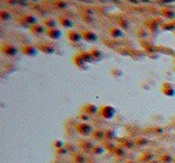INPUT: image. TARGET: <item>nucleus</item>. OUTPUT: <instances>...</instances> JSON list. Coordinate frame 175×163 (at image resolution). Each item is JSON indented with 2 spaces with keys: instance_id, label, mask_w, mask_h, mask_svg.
Instances as JSON below:
<instances>
[{
  "instance_id": "f257e3e1",
  "label": "nucleus",
  "mask_w": 175,
  "mask_h": 163,
  "mask_svg": "<svg viewBox=\"0 0 175 163\" xmlns=\"http://www.w3.org/2000/svg\"><path fill=\"white\" fill-rule=\"evenodd\" d=\"M83 37L86 41H89V42H95L97 40V36L94 33H91V31H84L83 33Z\"/></svg>"
},
{
  "instance_id": "f03ea898",
  "label": "nucleus",
  "mask_w": 175,
  "mask_h": 163,
  "mask_svg": "<svg viewBox=\"0 0 175 163\" xmlns=\"http://www.w3.org/2000/svg\"><path fill=\"white\" fill-rule=\"evenodd\" d=\"M22 22L24 23V24H35L36 23V18L34 17V16H31V15H24L23 16V18H22Z\"/></svg>"
},
{
  "instance_id": "7ed1b4c3",
  "label": "nucleus",
  "mask_w": 175,
  "mask_h": 163,
  "mask_svg": "<svg viewBox=\"0 0 175 163\" xmlns=\"http://www.w3.org/2000/svg\"><path fill=\"white\" fill-rule=\"evenodd\" d=\"M161 13L166 17V18H174L175 17V12L170 9H167V7H163L161 10Z\"/></svg>"
},
{
  "instance_id": "20e7f679",
  "label": "nucleus",
  "mask_w": 175,
  "mask_h": 163,
  "mask_svg": "<svg viewBox=\"0 0 175 163\" xmlns=\"http://www.w3.org/2000/svg\"><path fill=\"white\" fill-rule=\"evenodd\" d=\"M58 22L62 26H65V28H71L72 26V22L68 19V18H66V17H59Z\"/></svg>"
},
{
  "instance_id": "39448f33",
  "label": "nucleus",
  "mask_w": 175,
  "mask_h": 163,
  "mask_svg": "<svg viewBox=\"0 0 175 163\" xmlns=\"http://www.w3.org/2000/svg\"><path fill=\"white\" fill-rule=\"evenodd\" d=\"M67 36H68V39L71 41H79L80 39H82V35L79 34V33H77V31H70L68 34H67Z\"/></svg>"
},
{
  "instance_id": "423d86ee",
  "label": "nucleus",
  "mask_w": 175,
  "mask_h": 163,
  "mask_svg": "<svg viewBox=\"0 0 175 163\" xmlns=\"http://www.w3.org/2000/svg\"><path fill=\"white\" fill-rule=\"evenodd\" d=\"M60 31H59L58 29H49L48 31H47V35L49 36V37H52V39H58L60 37Z\"/></svg>"
},
{
  "instance_id": "0eeeda50",
  "label": "nucleus",
  "mask_w": 175,
  "mask_h": 163,
  "mask_svg": "<svg viewBox=\"0 0 175 163\" xmlns=\"http://www.w3.org/2000/svg\"><path fill=\"white\" fill-rule=\"evenodd\" d=\"M2 52L6 53L7 55H13V54H16V48H13L11 46H4L2 47Z\"/></svg>"
},
{
  "instance_id": "6e6552de",
  "label": "nucleus",
  "mask_w": 175,
  "mask_h": 163,
  "mask_svg": "<svg viewBox=\"0 0 175 163\" xmlns=\"http://www.w3.org/2000/svg\"><path fill=\"white\" fill-rule=\"evenodd\" d=\"M109 34H110L113 37H120V36H122V31H121L119 28H112V29L109 30Z\"/></svg>"
},
{
  "instance_id": "1a4fd4ad",
  "label": "nucleus",
  "mask_w": 175,
  "mask_h": 163,
  "mask_svg": "<svg viewBox=\"0 0 175 163\" xmlns=\"http://www.w3.org/2000/svg\"><path fill=\"white\" fill-rule=\"evenodd\" d=\"M23 52H24L25 54H29V55H35V53H36L35 48H33V47H30V46H25V47L23 48Z\"/></svg>"
},
{
  "instance_id": "9d476101",
  "label": "nucleus",
  "mask_w": 175,
  "mask_h": 163,
  "mask_svg": "<svg viewBox=\"0 0 175 163\" xmlns=\"http://www.w3.org/2000/svg\"><path fill=\"white\" fill-rule=\"evenodd\" d=\"M54 5H55V7H58V9H67V6H68L66 1H61V0L54 1Z\"/></svg>"
},
{
  "instance_id": "9b49d317",
  "label": "nucleus",
  "mask_w": 175,
  "mask_h": 163,
  "mask_svg": "<svg viewBox=\"0 0 175 163\" xmlns=\"http://www.w3.org/2000/svg\"><path fill=\"white\" fill-rule=\"evenodd\" d=\"M0 17H1L2 20H7L11 18V13L7 12V11H5V10H1V11H0Z\"/></svg>"
},
{
  "instance_id": "f8f14e48",
  "label": "nucleus",
  "mask_w": 175,
  "mask_h": 163,
  "mask_svg": "<svg viewBox=\"0 0 175 163\" xmlns=\"http://www.w3.org/2000/svg\"><path fill=\"white\" fill-rule=\"evenodd\" d=\"M43 26L42 25H39V24H36V25H34L33 28H31V31L33 33H35V34H41V33H43Z\"/></svg>"
},
{
  "instance_id": "ddd939ff",
  "label": "nucleus",
  "mask_w": 175,
  "mask_h": 163,
  "mask_svg": "<svg viewBox=\"0 0 175 163\" xmlns=\"http://www.w3.org/2000/svg\"><path fill=\"white\" fill-rule=\"evenodd\" d=\"M44 24H46L47 26H49L51 29H54V26L57 25V22L54 19H52V18H48V19L44 20Z\"/></svg>"
},
{
  "instance_id": "4468645a",
  "label": "nucleus",
  "mask_w": 175,
  "mask_h": 163,
  "mask_svg": "<svg viewBox=\"0 0 175 163\" xmlns=\"http://www.w3.org/2000/svg\"><path fill=\"white\" fill-rule=\"evenodd\" d=\"M40 49H41V50H43V52H46V53H52V52H53V48H52V47H49V46H47V44L40 46Z\"/></svg>"
},
{
  "instance_id": "2eb2a0df",
  "label": "nucleus",
  "mask_w": 175,
  "mask_h": 163,
  "mask_svg": "<svg viewBox=\"0 0 175 163\" xmlns=\"http://www.w3.org/2000/svg\"><path fill=\"white\" fill-rule=\"evenodd\" d=\"M164 91H166V94H167V95H173V94H174V90H173V89H170L168 84H166V85H164Z\"/></svg>"
},
{
  "instance_id": "dca6fc26",
  "label": "nucleus",
  "mask_w": 175,
  "mask_h": 163,
  "mask_svg": "<svg viewBox=\"0 0 175 163\" xmlns=\"http://www.w3.org/2000/svg\"><path fill=\"white\" fill-rule=\"evenodd\" d=\"M175 0H159V2L162 4H170V2H174Z\"/></svg>"
},
{
  "instance_id": "f3484780",
  "label": "nucleus",
  "mask_w": 175,
  "mask_h": 163,
  "mask_svg": "<svg viewBox=\"0 0 175 163\" xmlns=\"http://www.w3.org/2000/svg\"><path fill=\"white\" fill-rule=\"evenodd\" d=\"M130 2H133V4H138L139 2V0H128Z\"/></svg>"
}]
</instances>
